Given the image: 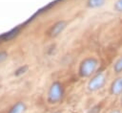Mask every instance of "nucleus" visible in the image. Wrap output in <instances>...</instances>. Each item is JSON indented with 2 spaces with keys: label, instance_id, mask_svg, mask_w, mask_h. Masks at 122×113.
<instances>
[{
  "label": "nucleus",
  "instance_id": "f257e3e1",
  "mask_svg": "<svg viewBox=\"0 0 122 113\" xmlns=\"http://www.w3.org/2000/svg\"><path fill=\"white\" fill-rule=\"evenodd\" d=\"M98 66V60L95 57H86L85 59H83L79 65V69H78V73L79 76L82 78H89L91 77L95 70L97 69Z\"/></svg>",
  "mask_w": 122,
  "mask_h": 113
},
{
  "label": "nucleus",
  "instance_id": "f03ea898",
  "mask_svg": "<svg viewBox=\"0 0 122 113\" xmlns=\"http://www.w3.org/2000/svg\"><path fill=\"white\" fill-rule=\"evenodd\" d=\"M64 96V88L63 85L59 81H54L51 83V85L49 88L48 95H47V100L48 102L51 104L58 103Z\"/></svg>",
  "mask_w": 122,
  "mask_h": 113
},
{
  "label": "nucleus",
  "instance_id": "7ed1b4c3",
  "mask_svg": "<svg viewBox=\"0 0 122 113\" xmlns=\"http://www.w3.org/2000/svg\"><path fill=\"white\" fill-rule=\"evenodd\" d=\"M106 82V76L104 73H98L92 78V79L88 83V89L91 92H95L100 90Z\"/></svg>",
  "mask_w": 122,
  "mask_h": 113
},
{
  "label": "nucleus",
  "instance_id": "20e7f679",
  "mask_svg": "<svg viewBox=\"0 0 122 113\" xmlns=\"http://www.w3.org/2000/svg\"><path fill=\"white\" fill-rule=\"evenodd\" d=\"M67 26H68V22L66 20H59V21L55 22L50 28V30L48 32V35L51 38L57 37L64 32V30L67 28Z\"/></svg>",
  "mask_w": 122,
  "mask_h": 113
},
{
  "label": "nucleus",
  "instance_id": "39448f33",
  "mask_svg": "<svg viewBox=\"0 0 122 113\" xmlns=\"http://www.w3.org/2000/svg\"><path fill=\"white\" fill-rule=\"evenodd\" d=\"M110 93L113 96H118L122 94V77L115 79L110 88Z\"/></svg>",
  "mask_w": 122,
  "mask_h": 113
},
{
  "label": "nucleus",
  "instance_id": "423d86ee",
  "mask_svg": "<svg viewBox=\"0 0 122 113\" xmlns=\"http://www.w3.org/2000/svg\"><path fill=\"white\" fill-rule=\"evenodd\" d=\"M19 31H20V29H19L18 27L15 28V29H12V30L9 31L8 33L3 34L0 36V39L3 40V41H9V40H11L12 38H14V37L18 34Z\"/></svg>",
  "mask_w": 122,
  "mask_h": 113
},
{
  "label": "nucleus",
  "instance_id": "0eeeda50",
  "mask_svg": "<svg viewBox=\"0 0 122 113\" xmlns=\"http://www.w3.org/2000/svg\"><path fill=\"white\" fill-rule=\"evenodd\" d=\"M27 106L23 102H17L9 111V113H24Z\"/></svg>",
  "mask_w": 122,
  "mask_h": 113
},
{
  "label": "nucleus",
  "instance_id": "6e6552de",
  "mask_svg": "<svg viewBox=\"0 0 122 113\" xmlns=\"http://www.w3.org/2000/svg\"><path fill=\"white\" fill-rule=\"evenodd\" d=\"M106 0H87L86 6L89 9H97L105 4Z\"/></svg>",
  "mask_w": 122,
  "mask_h": 113
},
{
  "label": "nucleus",
  "instance_id": "1a4fd4ad",
  "mask_svg": "<svg viewBox=\"0 0 122 113\" xmlns=\"http://www.w3.org/2000/svg\"><path fill=\"white\" fill-rule=\"evenodd\" d=\"M113 71H114L115 74H120V73H122V56L119 57V58L114 62Z\"/></svg>",
  "mask_w": 122,
  "mask_h": 113
},
{
  "label": "nucleus",
  "instance_id": "9d476101",
  "mask_svg": "<svg viewBox=\"0 0 122 113\" xmlns=\"http://www.w3.org/2000/svg\"><path fill=\"white\" fill-rule=\"evenodd\" d=\"M28 70H29V66H28V65H26V64H24V65H22V66L18 67V68L14 71V76L19 77V76H21V75H24Z\"/></svg>",
  "mask_w": 122,
  "mask_h": 113
},
{
  "label": "nucleus",
  "instance_id": "9b49d317",
  "mask_svg": "<svg viewBox=\"0 0 122 113\" xmlns=\"http://www.w3.org/2000/svg\"><path fill=\"white\" fill-rule=\"evenodd\" d=\"M113 10L116 12H122V0H116L113 5Z\"/></svg>",
  "mask_w": 122,
  "mask_h": 113
},
{
  "label": "nucleus",
  "instance_id": "f8f14e48",
  "mask_svg": "<svg viewBox=\"0 0 122 113\" xmlns=\"http://www.w3.org/2000/svg\"><path fill=\"white\" fill-rule=\"evenodd\" d=\"M8 56H9V54H8L7 51H5V50L0 51V63L4 62L8 58Z\"/></svg>",
  "mask_w": 122,
  "mask_h": 113
},
{
  "label": "nucleus",
  "instance_id": "ddd939ff",
  "mask_svg": "<svg viewBox=\"0 0 122 113\" xmlns=\"http://www.w3.org/2000/svg\"><path fill=\"white\" fill-rule=\"evenodd\" d=\"M100 112V106L99 105H95L93 107H92L87 113H99Z\"/></svg>",
  "mask_w": 122,
  "mask_h": 113
},
{
  "label": "nucleus",
  "instance_id": "4468645a",
  "mask_svg": "<svg viewBox=\"0 0 122 113\" xmlns=\"http://www.w3.org/2000/svg\"><path fill=\"white\" fill-rule=\"evenodd\" d=\"M109 113H121V111H120L119 109H113V110H112V111L109 112Z\"/></svg>",
  "mask_w": 122,
  "mask_h": 113
},
{
  "label": "nucleus",
  "instance_id": "2eb2a0df",
  "mask_svg": "<svg viewBox=\"0 0 122 113\" xmlns=\"http://www.w3.org/2000/svg\"><path fill=\"white\" fill-rule=\"evenodd\" d=\"M120 102H121V104H122V96H121V99H120Z\"/></svg>",
  "mask_w": 122,
  "mask_h": 113
},
{
  "label": "nucleus",
  "instance_id": "dca6fc26",
  "mask_svg": "<svg viewBox=\"0 0 122 113\" xmlns=\"http://www.w3.org/2000/svg\"><path fill=\"white\" fill-rule=\"evenodd\" d=\"M53 113H61V112H59V111H56V112H53Z\"/></svg>",
  "mask_w": 122,
  "mask_h": 113
}]
</instances>
